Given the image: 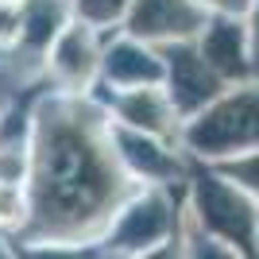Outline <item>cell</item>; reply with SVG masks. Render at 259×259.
<instances>
[{"instance_id":"cell-4","label":"cell","mask_w":259,"mask_h":259,"mask_svg":"<svg viewBox=\"0 0 259 259\" xmlns=\"http://www.w3.org/2000/svg\"><path fill=\"white\" fill-rule=\"evenodd\" d=\"M213 70L205 66V58H197V54L190 51H178V58H174V97H178V105L190 108V105H201L205 97H213Z\"/></svg>"},{"instance_id":"cell-1","label":"cell","mask_w":259,"mask_h":259,"mask_svg":"<svg viewBox=\"0 0 259 259\" xmlns=\"http://www.w3.org/2000/svg\"><path fill=\"white\" fill-rule=\"evenodd\" d=\"M120 194V174L89 112L47 108L35 151V209L58 232L97 225Z\"/></svg>"},{"instance_id":"cell-2","label":"cell","mask_w":259,"mask_h":259,"mask_svg":"<svg viewBox=\"0 0 259 259\" xmlns=\"http://www.w3.org/2000/svg\"><path fill=\"white\" fill-rule=\"evenodd\" d=\"M201 155H225V151H244L259 147V93H236L201 116L190 132Z\"/></svg>"},{"instance_id":"cell-10","label":"cell","mask_w":259,"mask_h":259,"mask_svg":"<svg viewBox=\"0 0 259 259\" xmlns=\"http://www.w3.org/2000/svg\"><path fill=\"white\" fill-rule=\"evenodd\" d=\"M240 174H244V178H248V182H251V186H255V190H259V159L244 162V166H240Z\"/></svg>"},{"instance_id":"cell-9","label":"cell","mask_w":259,"mask_h":259,"mask_svg":"<svg viewBox=\"0 0 259 259\" xmlns=\"http://www.w3.org/2000/svg\"><path fill=\"white\" fill-rule=\"evenodd\" d=\"M20 217H23V205H20V197H16V190L0 186V225H16Z\"/></svg>"},{"instance_id":"cell-3","label":"cell","mask_w":259,"mask_h":259,"mask_svg":"<svg viewBox=\"0 0 259 259\" xmlns=\"http://www.w3.org/2000/svg\"><path fill=\"white\" fill-rule=\"evenodd\" d=\"M201 27V12L190 0H136L132 31L136 35H190Z\"/></svg>"},{"instance_id":"cell-13","label":"cell","mask_w":259,"mask_h":259,"mask_svg":"<svg viewBox=\"0 0 259 259\" xmlns=\"http://www.w3.org/2000/svg\"><path fill=\"white\" fill-rule=\"evenodd\" d=\"M201 259H225V255H221V251H205Z\"/></svg>"},{"instance_id":"cell-8","label":"cell","mask_w":259,"mask_h":259,"mask_svg":"<svg viewBox=\"0 0 259 259\" xmlns=\"http://www.w3.org/2000/svg\"><path fill=\"white\" fill-rule=\"evenodd\" d=\"M124 4H128V0H81V12H85L89 20L105 23V20H112V16H116Z\"/></svg>"},{"instance_id":"cell-14","label":"cell","mask_w":259,"mask_h":259,"mask_svg":"<svg viewBox=\"0 0 259 259\" xmlns=\"http://www.w3.org/2000/svg\"><path fill=\"white\" fill-rule=\"evenodd\" d=\"M151 259H174V255H170V251H159V255H151Z\"/></svg>"},{"instance_id":"cell-12","label":"cell","mask_w":259,"mask_h":259,"mask_svg":"<svg viewBox=\"0 0 259 259\" xmlns=\"http://www.w3.org/2000/svg\"><path fill=\"white\" fill-rule=\"evenodd\" d=\"M251 54H255V66H259V12H255V31H251Z\"/></svg>"},{"instance_id":"cell-11","label":"cell","mask_w":259,"mask_h":259,"mask_svg":"<svg viewBox=\"0 0 259 259\" xmlns=\"http://www.w3.org/2000/svg\"><path fill=\"white\" fill-rule=\"evenodd\" d=\"M205 4H217V8H228V12H240L248 0H205Z\"/></svg>"},{"instance_id":"cell-6","label":"cell","mask_w":259,"mask_h":259,"mask_svg":"<svg viewBox=\"0 0 259 259\" xmlns=\"http://www.w3.org/2000/svg\"><path fill=\"white\" fill-rule=\"evenodd\" d=\"M54 70L66 77V81H85L89 70H93V43H89L81 31H70L54 51Z\"/></svg>"},{"instance_id":"cell-7","label":"cell","mask_w":259,"mask_h":259,"mask_svg":"<svg viewBox=\"0 0 259 259\" xmlns=\"http://www.w3.org/2000/svg\"><path fill=\"white\" fill-rule=\"evenodd\" d=\"M120 112H124V120L140 124V128H151V132H162V128H166V120H170L166 101H162L155 89H136L132 97L120 101Z\"/></svg>"},{"instance_id":"cell-5","label":"cell","mask_w":259,"mask_h":259,"mask_svg":"<svg viewBox=\"0 0 259 259\" xmlns=\"http://www.w3.org/2000/svg\"><path fill=\"white\" fill-rule=\"evenodd\" d=\"M205 66L221 70V74H244L236 23H213V31L205 35Z\"/></svg>"}]
</instances>
